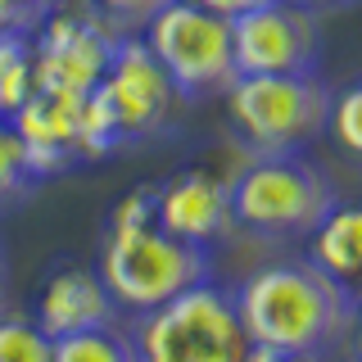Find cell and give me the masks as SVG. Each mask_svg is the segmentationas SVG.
<instances>
[{
	"mask_svg": "<svg viewBox=\"0 0 362 362\" xmlns=\"http://www.w3.org/2000/svg\"><path fill=\"white\" fill-rule=\"evenodd\" d=\"M245 362H326V354H281V349H249Z\"/></svg>",
	"mask_w": 362,
	"mask_h": 362,
	"instance_id": "cell-22",
	"label": "cell"
},
{
	"mask_svg": "<svg viewBox=\"0 0 362 362\" xmlns=\"http://www.w3.org/2000/svg\"><path fill=\"white\" fill-rule=\"evenodd\" d=\"M132 344L136 362H245L254 349L235 317L231 290L213 276L136 317Z\"/></svg>",
	"mask_w": 362,
	"mask_h": 362,
	"instance_id": "cell-5",
	"label": "cell"
},
{
	"mask_svg": "<svg viewBox=\"0 0 362 362\" xmlns=\"http://www.w3.org/2000/svg\"><path fill=\"white\" fill-rule=\"evenodd\" d=\"M190 5H199V9H209V14H218V18H240L249 14V9H258V5H267V0H190Z\"/></svg>",
	"mask_w": 362,
	"mask_h": 362,
	"instance_id": "cell-21",
	"label": "cell"
},
{
	"mask_svg": "<svg viewBox=\"0 0 362 362\" xmlns=\"http://www.w3.org/2000/svg\"><path fill=\"white\" fill-rule=\"evenodd\" d=\"M100 100L109 105L113 122H118L122 141L136 145V141H150L168 127L177 109V90L168 82L163 64L150 54V45L141 37H118L113 45V59L100 77Z\"/></svg>",
	"mask_w": 362,
	"mask_h": 362,
	"instance_id": "cell-9",
	"label": "cell"
},
{
	"mask_svg": "<svg viewBox=\"0 0 362 362\" xmlns=\"http://www.w3.org/2000/svg\"><path fill=\"white\" fill-rule=\"evenodd\" d=\"M299 5H308V9H317V14H322V9H335V5H354V0H299Z\"/></svg>",
	"mask_w": 362,
	"mask_h": 362,
	"instance_id": "cell-24",
	"label": "cell"
},
{
	"mask_svg": "<svg viewBox=\"0 0 362 362\" xmlns=\"http://www.w3.org/2000/svg\"><path fill=\"white\" fill-rule=\"evenodd\" d=\"M354 331H358V358H362V308L354 313Z\"/></svg>",
	"mask_w": 362,
	"mask_h": 362,
	"instance_id": "cell-25",
	"label": "cell"
},
{
	"mask_svg": "<svg viewBox=\"0 0 362 362\" xmlns=\"http://www.w3.org/2000/svg\"><path fill=\"white\" fill-rule=\"evenodd\" d=\"M95 272L105 281L113 308L145 317L163 308L168 299H177L181 290L209 281L213 258L209 249L177 240V235L158 231L154 222H141V226H105Z\"/></svg>",
	"mask_w": 362,
	"mask_h": 362,
	"instance_id": "cell-2",
	"label": "cell"
},
{
	"mask_svg": "<svg viewBox=\"0 0 362 362\" xmlns=\"http://www.w3.org/2000/svg\"><path fill=\"white\" fill-rule=\"evenodd\" d=\"M28 5H32V14H37V18H45V14H54V9H64L68 0H28Z\"/></svg>",
	"mask_w": 362,
	"mask_h": 362,
	"instance_id": "cell-23",
	"label": "cell"
},
{
	"mask_svg": "<svg viewBox=\"0 0 362 362\" xmlns=\"http://www.w3.org/2000/svg\"><path fill=\"white\" fill-rule=\"evenodd\" d=\"M41 28V18L32 14V5L28 0H0V32H37Z\"/></svg>",
	"mask_w": 362,
	"mask_h": 362,
	"instance_id": "cell-20",
	"label": "cell"
},
{
	"mask_svg": "<svg viewBox=\"0 0 362 362\" xmlns=\"http://www.w3.org/2000/svg\"><path fill=\"white\" fill-rule=\"evenodd\" d=\"M54 339L32 317L0 313V362H50Z\"/></svg>",
	"mask_w": 362,
	"mask_h": 362,
	"instance_id": "cell-17",
	"label": "cell"
},
{
	"mask_svg": "<svg viewBox=\"0 0 362 362\" xmlns=\"http://www.w3.org/2000/svg\"><path fill=\"white\" fill-rule=\"evenodd\" d=\"M358 362H362V358H358Z\"/></svg>",
	"mask_w": 362,
	"mask_h": 362,
	"instance_id": "cell-28",
	"label": "cell"
},
{
	"mask_svg": "<svg viewBox=\"0 0 362 362\" xmlns=\"http://www.w3.org/2000/svg\"><path fill=\"white\" fill-rule=\"evenodd\" d=\"M118 32L109 28L86 0H68L64 9L41 18L32 32V54H37V86L68 90V95H90L113 59Z\"/></svg>",
	"mask_w": 362,
	"mask_h": 362,
	"instance_id": "cell-7",
	"label": "cell"
},
{
	"mask_svg": "<svg viewBox=\"0 0 362 362\" xmlns=\"http://www.w3.org/2000/svg\"><path fill=\"white\" fill-rule=\"evenodd\" d=\"M0 313H5V276H0Z\"/></svg>",
	"mask_w": 362,
	"mask_h": 362,
	"instance_id": "cell-26",
	"label": "cell"
},
{
	"mask_svg": "<svg viewBox=\"0 0 362 362\" xmlns=\"http://www.w3.org/2000/svg\"><path fill=\"white\" fill-rule=\"evenodd\" d=\"M9 122H14L18 145H23V154H28V168H32V177H37V181L41 177H59L73 163H82V150H77L82 95L37 86Z\"/></svg>",
	"mask_w": 362,
	"mask_h": 362,
	"instance_id": "cell-11",
	"label": "cell"
},
{
	"mask_svg": "<svg viewBox=\"0 0 362 362\" xmlns=\"http://www.w3.org/2000/svg\"><path fill=\"white\" fill-rule=\"evenodd\" d=\"M308 263L362 308V204H331L308 235Z\"/></svg>",
	"mask_w": 362,
	"mask_h": 362,
	"instance_id": "cell-13",
	"label": "cell"
},
{
	"mask_svg": "<svg viewBox=\"0 0 362 362\" xmlns=\"http://www.w3.org/2000/svg\"><path fill=\"white\" fill-rule=\"evenodd\" d=\"M141 41L150 45V54L163 64L168 82H173L177 100H199L222 95L235 77L231 59V23L209 14V9L190 5V0H173L145 23Z\"/></svg>",
	"mask_w": 362,
	"mask_h": 362,
	"instance_id": "cell-6",
	"label": "cell"
},
{
	"mask_svg": "<svg viewBox=\"0 0 362 362\" xmlns=\"http://www.w3.org/2000/svg\"><path fill=\"white\" fill-rule=\"evenodd\" d=\"M113 317H118V308H113V299H109L95 267H59L45 276L32 322L50 339H59L73 331H90V326H109Z\"/></svg>",
	"mask_w": 362,
	"mask_h": 362,
	"instance_id": "cell-12",
	"label": "cell"
},
{
	"mask_svg": "<svg viewBox=\"0 0 362 362\" xmlns=\"http://www.w3.org/2000/svg\"><path fill=\"white\" fill-rule=\"evenodd\" d=\"M32 186H37V177H32V168H28V154H23V145H18L14 122L0 118V209H14Z\"/></svg>",
	"mask_w": 362,
	"mask_h": 362,
	"instance_id": "cell-18",
	"label": "cell"
},
{
	"mask_svg": "<svg viewBox=\"0 0 362 362\" xmlns=\"http://www.w3.org/2000/svg\"><path fill=\"white\" fill-rule=\"evenodd\" d=\"M37 90V54L28 32H0V118H14Z\"/></svg>",
	"mask_w": 362,
	"mask_h": 362,
	"instance_id": "cell-14",
	"label": "cell"
},
{
	"mask_svg": "<svg viewBox=\"0 0 362 362\" xmlns=\"http://www.w3.org/2000/svg\"><path fill=\"white\" fill-rule=\"evenodd\" d=\"M235 231L258 240H308L331 213L335 186L303 154H263L226 186Z\"/></svg>",
	"mask_w": 362,
	"mask_h": 362,
	"instance_id": "cell-3",
	"label": "cell"
},
{
	"mask_svg": "<svg viewBox=\"0 0 362 362\" xmlns=\"http://www.w3.org/2000/svg\"><path fill=\"white\" fill-rule=\"evenodd\" d=\"M326 132L344 154L362 163V82H349L331 90V109H326Z\"/></svg>",
	"mask_w": 362,
	"mask_h": 362,
	"instance_id": "cell-16",
	"label": "cell"
},
{
	"mask_svg": "<svg viewBox=\"0 0 362 362\" xmlns=\"http://www.w3.org/2000/svg\"><path fill=\"white\" fill-rule=\"evenodd\" d=\"M154 226L186 245H199V249L222 245L235 231L226 181H218L204 168L173 173L163 186H154Z\"/></svg>",
	"mask_w": 362,
	"mask_h": 362,
	"instance_id": "cell-10",
	"label": "cell"
},
{
	"mask_svg": "<svg viewBox=\"0 0 362 362\" xmlns=\"http://www.w3.org/2000/svg\"><path fill=\"white\" fill-rule=\"evenodd\" d=\"M222 105L231 132L254 150V158L303 154L326 132L331 90L317 82V73H258L231 77Z\"/></svg>",
	"mask_w": 362,
	"mask_h": 362,
	"instance_id": "cell-4",
	"label": "cell"
},
{
	"mask_svg": "<svg viewBox=\"0 0 362 362\" xmlns=\"http://www.w3.org/2000/svg\"><path fill=\"white\" fill-rule=\"evenodd\" d=\"M86 5L95 9L118 37H141L145 23H150L163 5H173V0H86Z\"/></svg>",
	"mask_w": 362,
	"mask_h": 362,
	"instance_id": "cell-19",
	"label": "cell"
},
{
	"mask_svg": "<svg viewBox=\"0 0 362 362\" xmlns=\"http://www.w3.org/2000/svg\"><path fill=\"white\" fill-rule=\"evenodd\" d=\"M317 54H322V14L299 0H267L231 18L235 77L317 73Z\"/></svg>",
	"mask_w": 362,
	"mask_h": 362,
	"instance_id": "cell-8",
	"label": "cell"
},
{
	"mask_svg": "<svg viewBox=\"0 0 362 362\" xmlns=\"http://www.w3.org/2000/svg\"><path fill=\"white\" fill-rule=\"evenodd\" d=\"M5 267H9V263H5V245H0V276H5Z\"/></svg>",
	"mask_w": 362,
	"mask_h": 362,
	"instance_id": "cell-27",
	"label": "cell"
},
{
	"mask_svg": "<svg viewBox=\"0 0 362 362\" xmlns=\"http://www.w3.org/2000/svg\"><path fill=\"white\" fill-rule=\"evenodd\" d=\"M249 344L281 354H331L354 331V303L308 258H276L254 267L231 290Z\"/></svg>",
	"mask_w": 362,
	"mask_h": 362,
	"instance_id": "cell-1",
	"label": "cell"
},
{
	"mask_svg": "<svg viewBox=\"0 0 362 362\" xmlns=\"http://www.w3.org/2000/svg\"><path fill=\"white\" fill-rule=\"evenodd\" d=\"M50 362H136V344L118 322H109V326L59 335L50 349Z\"/></svg>",
	"mask_w": 362,
	"mask_h": 362,
	"instance_id": "cell-15",
	"label": "cell"
}]
</instances>
